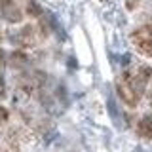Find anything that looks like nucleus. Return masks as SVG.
Masks as SVG:
<instances>
[{
    "label": "nucleus",
    "mask_w": 152,
    "mask_h": 152,
    "mask_svg": "<svg viewBox=\"0 0 152 152\" xmlns=\"http://www.w3.org/2000/svg\"><path fill=\"white\" fill-rule=\"evenodd\" d=\"M150 76H152V70L148 69V66L141 65V66H137V69L129 70V72H126V74H124V78H126L127 84L133 88V91H135V93L141 97V95L145 93L146 86H148Z\"/></svg>",
    "instance_id": "obj_1"
},
{
    "label": "nucleus",
    "mask_w": 152,
    "mask_h": 152,
    "mask_svg": "<svg viewBox=\"0 0 152 152\" xmlns=\"http://www.w3.org/2000/svg\"><path fill=\"white\" fill-rule=\"evenodd\" d=\"M131 42L141 55L152 57V25L139 27L131 32Z\"/></svg>",
    "instance_id": "obj_2"
},
{
    "label": "nucleus",
    "mask_w": 152,
    "mask_h": 152,
    "mask_svg": "<svg viewBox=\"0 0 152 152\" xmlns=\"http://www.w3.org/2000/svg\"><path fill=\"white\" fill-rule=\"evenodd\" d=\"M116 89H118V95L122 97V101L126 103L127 107H137V103H139L141 97L133 91V88L127 84V80L124 78V76H120V80H118V84H116Z\"/></svg>",
    "instance_id": "obj_3"
},
{
    "label": "nucleus",
    "mask_w": 152,
    "mask_h": 152,
    "mask_svg": "<svg viewBox=\"0 0 152 152\" xmlns=\"http://www.w3.org/2000/svg\"><path fill=\"white\" fill-rule=\"evenodd\" d=\"M13 42H15L19 48H32V46L36 44V28L32 27V25L23 27L21 31L15 34Z\"/></svg>",
    "instance_id": "obj_4"
},
{
    "label": "nucleus",
    "mask_w": 152,
    "mask_h": 152,
    "mask_svg": "<svg viewBox=\"0 0 152 152\" xmlns=\"http://www.w3.org/2000/svg\"><path fill=\"white\" fill-rule=\"evenodd\" d=\"M0 15H2L4 19H6L8 23H19L23 19V12L19 10V6L15 2H8L4 4V6H0Z\"/></svg>",
    "instance_id": "obj_5"
},
{
    "label": "nucleus",
    "mask_w": 152,
    "mask_h": 152,
    "mask_svg": "<svg viewBox=\"0 0 152 152\" xmlns=\"http://www.w3.org/2000/svg\"><path fill=\"white\" fill-rule=\"evenodd\" d=\"M137 133L145 139H152V114L141 118L139 124H137Z\"/></svg>",
    "instance_id": "obj_6"
},
{
    "label": "nucleus",
    "mask_w": 152,
    "mask_h": 152,
    "mask_svg": "<svg viewBox=\"0 0 152 152\" xmlns=\"http://www.w3.org/2000/svg\"><path fill=\"white\" fill-rule=\"evenodd\" d=\"M10 63H12L13 69H23V66H27L28 59H27L25 51H19V50H15L12 55H10Z\"/></svg>",
    "instance_id": "obj_7"
},
{
    "label": "nucleus",
    "mask_w": 152,
    "mask_h": 152,
    "mask_svg": "<svg viewBox=\"0 0 152 152\" xmlns=\"http://www.w3.org/2000/svg\"><path fill=\"white\" fill-rule=\"evenodd\" d=\"M27 13H28V17H40L42 15V6L36 0H28L27 2Z\"/></svg>",
    "instance_id": "obj_8"
},
{
    "label": "nucleus",
    "mask_w": 152,
    "mask_h": 152,
    "mask_svg": "<svg viewBox=\"0 0 152 152\" xmlns=\"http://www.w3.org/2000/svg\"><path fill=\"white\" fill-rule=\"evenodd\" d=\"M8 118H10V112H8V108L0 104V127H2L4 124L8 122Z\"/></svg>",
    "instance_id": "obj_9"
},
{
    "label": "nucleus",
    "mask_w": 152,
    "mask_h": 152,
    "mask_svg": "<svg viewBox=\"0 0 152 152\" xmlns=\"http://www.w3.org/2000/svg\"><path fill=\"white\" fill-rule=\"evenodd\" d=\"M4 93H6V86H4V80L0 78V97H4Z\"/></svg>",
    "instance_id": "obj_10"
},
{
    "label": "nucleus",
    "mask_w": 152,
    "mask_h": 152,
    "mask_svg": "<svg viewBox=\"0 0 152 152\" xmlns=\"http://www.w3.org/2000/svg\"><path fill=\"white\" fill-rule=\"evenodd\" d=\"M4 63H6V57H4V51L0 50V66H4Z\"/></svg>",
    "instance_id": "obj_11"
},
{
    "label": "nucleus",
    "mask_w": 152,
    "mask_h": 152,
    "mask_svg": "<svg viewBox=\"0 0 152 152\" xmlns=\"http://www.w3.org/2000/svg\"><path fill=\"white\" fill-rule=\"evenodd\" d=\"M148 101L152 103V86H150V89H148Z\"/></svg>",
    "instance_id": "obj_12"
},
{
    "label": "nucleus",
    "mask_w": 152,
    "mask_h": 152,
    "mask_svg": "<svg viewBox=\"0 0 152 152\" xmlns=\"http://www.w3.org/2000/svg\"><path fill=\"white\" fill-rule=\"evenodd\" d=\"M8 2H12V0H0V6H4V4H8Z\"/></svg>",
    "instance_id": "obj_13"
}]
</instances>
